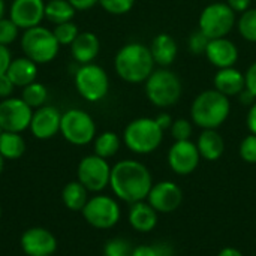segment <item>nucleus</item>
<instances>
[{"label": "nucleus", "mask_w": 256, "mask_h": 256, "mask_svg": "<svg viewBox=\"0 0 256 256\" xmlns=\"http://www.w3.org/2000/svg\"><path fill=\"white\" fill-rule=\"evenodd\" d=\"M110 186L118 200L135 204L147 200L153 180L144 164L134 159H124L111 168Z\"/></svg>", "instance_id": "1"}, {"label": "nucleus", "mask_w": 256, "mask_h": 256, "mask_svg": "<svg viewBox=\"0 0 256 256\" xmlns=\"http://www.w3.org/2000/svg\"><path fill=\"white\" fill-rule=\"evenodd\" d=\"M154 60L150 48L140 42L123 45L114 58V69L117 75L129 84H141L154 70Z\"/></svg>", "instance_id": "2"}, {"label": "nucleus", "mask_w": 256, "mask_h": 256, "mask_svg": "<svg viewBox=\"0 0 256 256\" xmlns=\"http://www.w3.org/2000/svg\"><path fill=\"white\" fill-rule=\"evenodd\" d=\"M230 114V98L216 88L201 92L190 106V118L201 129H218L228 120Z\"/></svg>", "instance_id": "3"}, {"label": "nucleus", "mask_w": 256, "mask_h": 256, "mask_svg": "<svg viewBox=\"0 0 256 256\" xmlns=\"http://www.w3.org/2000/svg\"><path fill=\"white\" fill-rule=\"evenodd\" d=\"M147 99L158 108L176 105L183 93V84L177 74L168 68L153 70L144 82Z\"/></svg>", "instance_id": "4"}, {"label": "nucleus", "mask_w": 256, "mask_h": 256, "mask_svg": "<svg viewBox=\"0 0 256 256\" xmlns=\"http://www.w3.org/2000/svg\"><path fill=\"white\" fill-rule=\"evenodd\" d=\"M164 140V130L154 118L140 117L132 120L123 132L126 147L136 154H148L159 148Z\"/></svg>", "instance_id": "5"}, {"label": "nucleus", "mask_w": 256, "mask_h": 256, "mask_svg": "<svg viewBox=\"0 0 256 256\" xmlns=\"http://www.w3.org/2000/svg\"><path fill=\"white\" fill-rule=\"evenodd\" d=\"M21 48L26 57L33 60L36 64H44L56 58L60 44L57 42L52 30L36 26L24 30L21 36Z\"/></svg>", "instance_id": "6"}, {"label": "nucleus", "mask_w": 256, "mask_h": 256, "mask_svg": "<svg viewBox=\"0 0 256 256\" xmlns=\"http://www.w3.org/2000/svg\"><path fill=\"white\" fill-rule=\"evenodd\" d=\"M198 24L208 39L226 38L236 26V12L226 3L214 2L202 9Z\"/></svg>", "instance_id": "7"}, {"label": "nucleus", "mask_w": 256, "mask_h": 256, "mask_svg": "<svg viewBox=\"0 0 256 256\" xmlns=\"http://www.w3.org/2000/svg\"><path fill=\"white\" fill-rule=\"evenodd\" d=\"M60 134L74 146H87L96 138V124L88 112L72 108L62 114Z\"/></svg>", "instance_id": "8"}, {"label": "nucleus", "mask_w": 256, "mask_h": 256, "mask_svg": "<svg viewBox=\"0 0 256 256\" xmlns=\"http://www.w3.org/2000/svg\"><path fill=\"white\" fill-rule=\"evenodd\" d=\"M75 87L87 102H99L108 94L110 78L99 64H81L75 72Z\"/></svg>", "instance_id": "9"}, {"label": "nucleus", "mask_w": 256, "mask_h": 256, "mask_svg": "<svg viewBox=\"0 0 256 256\" xmlns=\"http://www.w3.org/2000/svg\"><path fill=\"white\" fill-rule=\"evenodd\" d=\"M82 216L88 225L98 230H110L120 220V207L117 201L106 195L88 198L82 208Z\"/></svg>", "instance_id": "10"}, {"label": "nucleus", "mask_w": 256, "mask_h": 256, "mask_svg": "<svg viewBox=\"0 0 256 256\" xmlns=\"http://www.w3.org/2000/svg\"><path fill=\"white\" fill-rule=\"evenodd\" d=\"M76 177L88 192H102L106 186H110L111 166L106 159L98 154H90L80 160Z\"/></svg>", "instance_id": "11"}, {"label": "nucleus", "mask_w": 256, "mask_h": 256, "mask_svg": "<svg viewBox=\"0 0 256 256\" xmlns=\"http://www.w3.org/2000/svg\"><path fill=\"white\" fill-rule=\"evenodd\" d=\"M33 110L21 98H8L0 102V129L4 132H16L30 128Z\"/></svg>", "instance_id": "12"}, {"label": "nucleus", "mask_w": 256, "mask_h": 256, "mask_svg": "<svg viewBox=\"0 0 256 256\" xmlns=\"http://www.w3.org/2000/svg\"><path fill=\"white\" fill-rule=\"evenodd\" d=\"M201 160V154L198 147L190 140L186 141H176L168 152V165L170 168L178 176H189L192 174Z\"/></svg>", "instance_id": "13"}, {"label": "nucleus", "mask_w": 256, "mask_h": 256, "mask_svg": "<svg viewBox=\"0 0 256 256\" xmlns=\"http://www.w3.org/2000/svg\"><path fill=\"white\" fill-rule=\"evenodd\" d=\"M148 204L162 214L176 212L183 201V190L174 182H159L152 186L147 196Z\"/></svg>", "instance_id": "14"}, {"label": "nucleus", "mask_w": 256, "mask_h": 256, "mask_svg": "<svg viewBox=\"0 0 256 256\" xmlns=\"http://www.w3.org/2000/svg\"><path fill=\"white\" fill-rule=\"evenodd\" d=\"M62 112L52 105L36 108L30 122V132L38 140H50L60 132Z\"/></svg>", "instance_id": "15"}, {"label": "nucleus", "mask_w": 256, "mask_h": 256, "mask_svg": "<svg viewBox=\"0 0 256 256\" xmlns=\"http://www.w3.org/2000/svg\"><path fill=\"white\" fill-rule=\"evenodd\" d=\"M9 18L20 27L27 30L40 26L45 18V2L44 0H14L9 10Z\"/></svg>", "instance_id": "16"}, {"label": "nucleus", "mask_w": 256, "mask_h": 256, "mask_svg": "<svg viewBox=\"0 0 256 256\" xmlns=\"http://www.w3.org/2000/svg\"><path fill=\"white\" fill-rule=\"evenodd\" d=\"M21 249L27 256H51L57 249V240L45 228H30L21 237Z\"/></svg>", "instance_id": "17"}, {"label": "nucleus", "mask_w": 256, "mask_h": 256, "mask_svg": "<svg viewBox=\"0 0 256 256\" xmlns=\"http://www.w3.org/2000/svg\"><path fill=\"white\" fill-rule=\"evenodd\" d=\"M204 54L207 60L218 69L232 68L238 62V48L228 38L210 39Z\"/></svg>", "instance_id": "18"}, {"label": "nucleus", "mask_w": 256, "mask_h": 256, "mask_svg": "<svg viewBox=\"0 0 256 256\" xmlns=\"http://www.w3.org/2000/svg\"><path fill=\"white\" fill-rule=\"evenodd\" d=\"M100 51V40L92 32H80L70 44V54L80 64L93 63Z\"/></svg>", "instance_id": "19"}, {"label": "nucleus", "mask_w": 256, "mask_h": 256, "mask_svg": "<svg viewBox=\"0 0 256 256\" xmlns=\"http://www.w3.org/2000/svg\"><path fill=\"white\" fill-rule=\"evenodd\" d=\"M213 84L218 92H220L222 94H225L228 98L238 96L246 88L244 74L242 70L236 69L234 66L219 69L214 75Z\"/></svg>", "instance_id": "20"}, {"label": "nucleus", "mask_w": 256, "mask_h": 256, "mask_svg": "<svg viewBox=\"0 0 256 256\" xmlns=\"http://www.w3.org/2000/svg\"><path fill=\"white\" fill-rule=\"evenodd\" d=\"M148 48H150L154 63L159 64L160 68L171 66L178 52V45L170 33L156 34Z\"/></svg>", "instance_id": "21"}, {"label": "nucleus", "mask_w": 256, "mask_h": 256, "mask_svg": "<svg viewBox=\"0 0 256 256\" xmlns=\"http://www.w3.org/2000/svg\"><path fill=\"white\" fill-rule=\"evenodd\" d=\"M196 147L201 154V159L214 162L222 158L225 152V141L218 132V129H202L198 136Z\"/></svg>", "instance_id": "22"}, {"label": "nucleus", "mask_w": 256, "mask_h": 256, "mask_svg": "<svg viewBox=\"0 0 256 256\" xmlns=\"http://www.w3.org/2000/svg\"><path fill=\"white\" fill-rule=\"evenodd\" d=\"M6 75L10 78V81L14 82L15 87L22 88V87L32 84L33 81H36L38 64L26 56L16 57V58H12Z\"/></svg>", "instance_id": "23"}, {"label": "nucleus", "mask_w": 256, "mask_h": 256, "mask_svg": "<svg viewBox=\"0 0 256 256\" xmlns=\"http://www.w3.org/2000/svg\"><path fill=\"white\" fill-rule=\"evenodd\" d=\"M129 224L138 232H150L158 225V212L148 202H135L129 210Z\"/></svg>", "instance_id": "24"}, {"label": "nucleus", "mask_w": 256, "mask_h": 256, "mask_svg": "<svg viewBox=\"0 0 256 256\" xmlns=\"http://www.w3.org/2000/svg\"><path fill=\"white\" fill-rule=\"evenodd\" d=\"M62 200L69 210L82 212V208L88 201V190L78 180L69 182L62 190Z\"/></svg>", "instance_id": "25"}, {"label": "nucleus", "mask_w": 256, "mask_h": 256, "mask_svg": "<svg viewBox=\"0 0 256 256\" xmlns=\"http://www.w3.org/2000/svg\"><path fill=\"white\" fill-rule=\"evenodd\" d=\"M26 152V141L21 134L16 132H0V154L3 159L15 160L20 159Z\"/></svg>", "instance_id": "26"}, {"label": "nucleus", "mask_w": 256, "mask_h": 256, "mask_svg": "<svg viewBox=\"0 0 256 256\" xmlns=\"http://www.w3.org/2000/svg\"><path fill=\"white\" fill-rule=\"evenodd\" d=\"M75 10L76 9L68 0H50L45 3V18L56 26L72 21Z\"/></svg>", "instance_id": "27"}, {"label": "nucleus", "mask_w": 256, "mask_h": 256, "mask_svg": "<svg viewBox=\"0 0 256 256\" xmlns=\"http://www.w3.org/2000/svg\"><path fill=\"white\" fill-rule=\"evenodd\" d=\"M120 144L122 142L118 135L111 130H106L94 138V154L104 159H110L117 154V152L120 150Z\"/></svg>", "instance_id": "28"}, {"label": "nucleus", "mask_w": 256, "mask_h": 256, "mask_svg": "<svg viewBox=\"0 0 256 256\" xmlns=\"http://www.w3.org/2000/svg\"><path fill=\"white\" fill-rule=\"evenodd\" d=\"M48 98V90L42 82H36L33 81L32 84L22 87V93H21V99L32 108H40L45 105Z\"/></svg>", "instance_id": "29"}, {"label": "nucleus", "mask_w": 256, "mask_h": 256, "mask_svg": "<svg viewBox=\"0 0 256 256\" xmlns=\"http://www.w3.org/2000/svg\"><path fill=\"white\" fill-rule=\"evenodd\" d=\"M237 28L243 39L249 42H256V8L248 9L242 14L237 21Z\"/></svg>", "instance_id": "30"}, {"label": "nucleus", "mask_w": 256, "mask_h": 256, "mask_svg": "<svg viewBox=\"0 0 256 256\" xmlns=\"http://www.w3.org/2000/svg\"><path fill=\"white\" fill-rule=\"evenodd\" d=\"M57 42L60 45H70L75 38L78 36L80 30H78V26L74 22V21H68V22H62V24H57L52 30Z\"/></svg>", "instance_id": "31"}, {"label": "nucleus", "mask_w": 256, "mask_h": 256, "mask_svg": "<svg viewBox=\"0 0 256 256\" xmlns=\"http://www.w3.org/2000/svg\"><path fill=\"white\" fill-rule=\"evenodd\" d=\"M134 248L124 238H111L104 248L105 256H132Z\"/></svg>", "instance_id": "32"}, {"label": "nucleus", "mask_w": 256, "mask_h": 256, "mask_svg": "<svg viewBox=\"0 0 256 256\" xmlns=\"http://www.w3.org/2000/svg\"><path fill=\"white\" fill-rule=\"evenodd\" d=\"M18 34H20V27L10 18L3 16L0 20V44L8 46L16 40Z\"/></svg>", "instance_id": "33"}, {"label": "nucleus", "mask_w": 256, "mask_h": 256, "mask_svg": "<svg viewBox=\"0 0 256 256\" xmlns=\"http://www.w3.org/2000/svg\"><path fill=\"white\" fill-rule=\"evenodd\" d=\"M99 4L111 15H124L132 10L135 0H99Z\"/></svg>", "instance_id": "34"}, {"label": "nucleus", "mask_w": 256, "mask_h": 256, "mask_svg": "<svg viewBox=\"0 0 256 256\" xmlns=\"http://www.w3.org/2000/svg\"><path fill=\"white\" fill-rule=\"evenodd\" d=\"M132 256H172V250L166 244H140L134 248Z\"/></svg>", "instance_id": "35"}, {"label": "nucleus", "mask_w": 256, "mask_h": 256, "mask_svg": "<svg viewBox=\"0 0 256 256\" xmlns=\"http://www.w3.org/2000/svg\"><path fill=\"white\" fill-rule=\"evenodd\" d=\"M171 135L176 141H186V140H190L192 136V123L186 118H177L172 122V126H171Z\"/></svg>", "instance_id": "36"}, {"label": "nucleus", "mask_w": 256, "mask_h": 256, "mask_svg": "<svg viewBox=\"0 0 256 256\" xmlns=\"http://www.w3.org/2000/svg\"><path fill=\"white\" fill-rule=\"evenodd\" d=\"M240 158L248 162V164H256V135L250 134L246 138H243V141L240 142V148H238Z\"/></svg>", "instance_id": "37"}, {"label": "nucleus", "mask_w": 256, "mask_h": 256, "mask_svg": "<svg viewBox=\"0 0 256 256\" xmlns=\"http://www.w3.org/2000/svg\"><path fill=\"white\" fill-rule=\"evenodd\" d=\"M208 38L198 28L196 32H194L189 38V50L194 54H204L206 48L208 45Z\"/></svg>", "instance_id": "38"}, {"label": "nucleus", "mask_w": 256, "mask_h": 256, "mask_svg": "<svg viewBox=\"0 0 256 256\" xmlns=\"http://www.w3.org/2000/svg\"><path fill=\"white\" fill-rule=\"evenodd\" d=\"M14 82L10 81V78L4 74V75H0V99H8L12 96L14 93Z\"/></svg>", "instance_id": "39"}, {"label": "nucleus", "mask_w": 256, "mask_h": 256, "mask_svg": "<svg viewBox=\"0 0 256 256\" xmlns=\"http://www.w3.org/2000/svg\"><path fill=\"white\" fill-rule=\"evenodd\" d=\"M244 80H246V88L256 98V62L250 64L249 69L246 70Z\"/></svg>", "instance_id": "40"}, {"label": "nucleus", "mask_w": 256, "mask_h": 256, "mask_svg": "<svg viewBox=\"0 0 256 256\" xmlns=\"http://www.w3.org/2000/svg\"><path fill=\"white\" fill-rule=\"evenodd\" d=\"M10 62H12V56H10L9 48L0 44V75H4L8 72Z\"/></svg>", "instance_id": "41"}, {"label": "nucleus", "mask_w": 256, "mask_h": 256, "mask_svg": "<svg viewBox=\"0 0 256 256\" xmlns=\"http://www.w3.org/2000/svg\"><path fill=\"white\" fill-rule=\"evenodd\" d=\"M250 3H252V0H226V4L234 12H240V14L250 9Z\"/></svg>", "instance_id": "42"}, {"label": "nucleus", "mask_w": 256, "mask_h": 256, "mask_svg": "<svg viewBox=\"0 0 256 256\" xmlns=\"http://www.w3.org/2000/svg\"><path fill=\"white\" fill-rule=\"evenodd\" d=\"M246 124H248L249 132L256 135V100L250 105V108H249V111H248Z\"/></svg>", "instance_id": "43"}, {"label": "nucleus", "mask_w": 256, "mask_h": 256, "mask_svg": "<svg viewBox=\"0 0 256 256\" xmlns=\"http://www.w3.org/2000/svg\"><path fill=\"white\" fill-rule=\"evenodd\" d=\"M76 10H87L99 3V0H68Z\"/></svg>", "instance_id": "44"}, {"label": "nucleus", "mask_w": 256, "mask_h": 256, "mask_svg": "<svg viewBox=\"0 0 256 256\" xmlns=\"http://www.w3.org/2000/svg\"><path fill=\"white\" fill-rule=\"evenodd\" d=\"M156 123L160 126V129L165 132L166 129H171V126H172V117L168 114V112H160L156 118Z\"/></svg>", "instance_id": "45"}, {"label": "nucleus", "mask_w": 256, "mask_h": 256, "mask_svg": "<svg viewBox=\"0 0 256 256\" xmlns=\"http://www.w3.org/2000/svg\"><path fill=\"white\" fill-rule=\"evenodd\" d=\"M238 99H240V102H242V104H244V105H249V106H250V105H252V104H254V102L256 100L255 96H254V94H252V93H250L248 88H244V90H243V92L238 94Z\"/></svg>", "instance_id": "46"}, {"label": "nucleus", "mask_w": 256, "mask_h": 256, "mask_svg": "<svg viewBox=\"0 0 256 256\" xmlns=\"http://www.w3.org/2000/svg\"><path fill=\"white\" fill-rule=\"evenodd\" d=\"M218 256H243V254L238 250V249H236V248H224Z\"/></svg>", "instance_id": "47"}, {"label": "nucleus", "mask_w": 256, "mask_h": 256, "mask_svg": "<svg viewBox=\"0 0 256 256\" xmlns=\"http://www.w3.org/2000/svg\"><path fill=\"white\" fill-rule=\"evenodd\" d=\"M4 16V2L0 0V20Z\"/></svg>", "instance_id": "48"}, {"label": "nucleus", "mask_w": 256, "mask_h": 256, "mask_svg": "<svg viewBox=\"0 0 256 256\" xmlns=\"http://www.w3.org/2000/svg\"><path fill=\"white\" fill-rule=\"evenodd\" d=\"M3 160H4V159H3L2 154H0V174H2V171H3V164H4Z\"/></svg>", "instance_id": "49"}, {"label": "nucleus", "mask_w": 256, "mask_h": 256, "mask_svg": "<svg viewBox=\"0 0 256 256\" xmlns=\"http://www.w3.org/2000/svg\"><path fill=\"white\" fill-rule=\"evenodd\" d=\"M0 218H2V207H0Z\"/></svg>", "instance_id": "50"}, {"label": "nucleus", "mask_w": 256, "mask_h": 256, "mask_svg": "<svg viewBox=\"0 0 256 256\" xmlns=\"http://www.w3.org/2000/svg\"><path fill=\"white\" fill-rule=\"evenodd\" d=\"M0 132H2V129H0Z\"/></svg>", "instance_id": "51"}]
</instances>
